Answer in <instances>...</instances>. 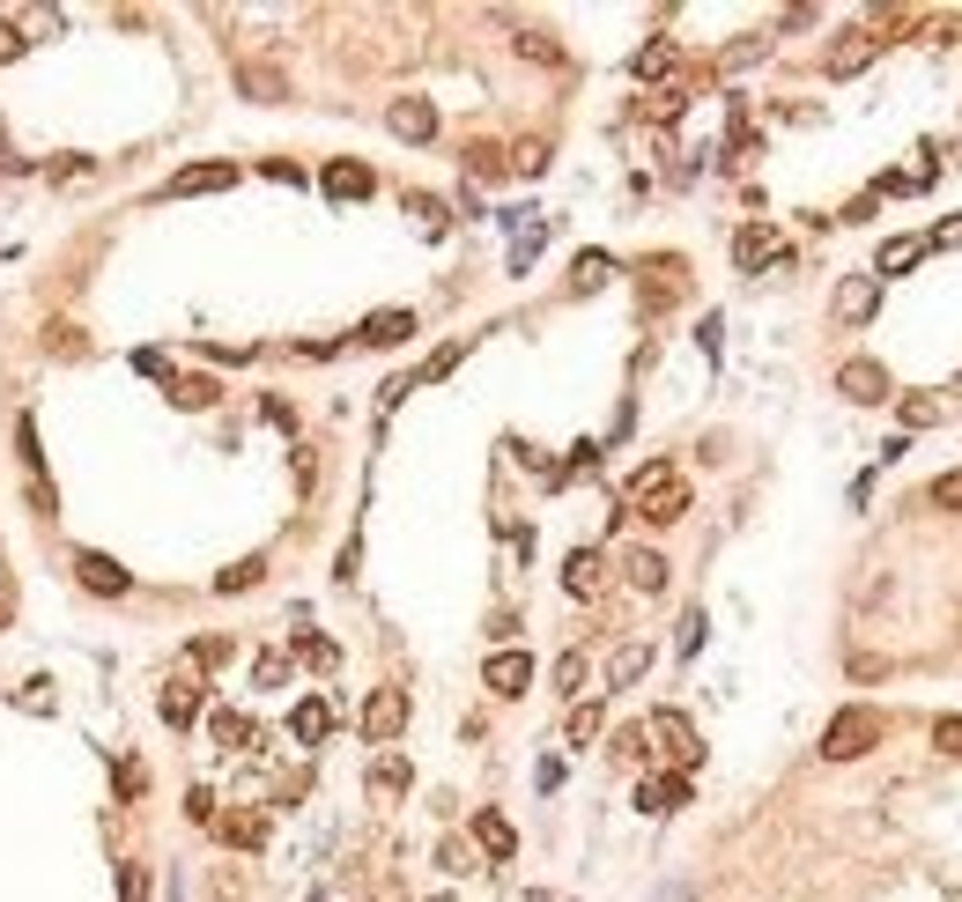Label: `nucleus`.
Returning <instances> with one entry per match:
<instances>
[{
	"mask_svg": "<svg viewBox=\"0 0 962 902\" xmlns=\"http://www.w3.org/2000/svg\"><path fill=\"white\" fill-rule=\"evenodd\" d=\"M622 503L637 518H652V526H674V518L689 511V481L674 474V459H644L630 474V488H622Z\"/></svg>",
	"mask_w": 962,
	"mask_h": 902,
	"instance_id": "obj_1",
	"label": "nucleus"
},
{
	"mask_svg": "<svg viewBox=\"0 0 962 902\" xmlns=\"http://www.w3.org/2000/svg\"><path fill=\"white\" fill-rule=\"evenodd\" d=\"M881 732H888L881 710L852 703V710H837V718H829V732H822V755H829V762H852V755H866V747H881Z\"/></svg>",
	"mask_w": 962,
	"mask_h": 902,
	"instance_id": "obj_2",
	"label": "nucleus"
},
{
	"mask_svg": "<svg viewBox=\"0 0 962 902\" xmlns=\"http://www.w3.org/2000/svg\"><path fill=\"white\" fill-rule=\"evenodd\" d=\"M652 740H659V755L666 762H681V770H696V762H704V740H696V725L689 718H681V710H652Z\"/></svg>",
	"mask_w": 962,
	"mask_h": 902,
	"instance_id": "obj_3",
	"label": "nucleus"
},
{
	"mask_svg": "<svg viewBox=\"0 0 962 902\" xmlns=\"http://www.w3.org/2000/svg\"><path fill=\"white\" fill-rule=\"evenodd\" d=\"M400 732H408V696H400V688H370L363 740H370V747H385V740H400Z\"/></svg>",
	"mask_w": 962,
	"mask_h": 902,
	"instance_id": "obj_4",
	"label": "nucleus"
},
{
	"mask_svg": "<svg viewBox=\"0 0 962 902\" xmlns=\"http://www.w3.org/2000/svg\"><path fill=\"white\" fill-rule=\"evenodd\" d=\"M837 392H844V400H859V407H881V400H896V385H888V370L874 363V356H852V363L837 370Z\"/></svg>",
	"mask_w": 962,
	"mask_h": 902,
	"instance_id": "obj_5",
	"label": "nucleus"
},
{
	"mask_svg": "<svg viewBox=\"0 0 962 902\" xmlns=\"http://www.w3.org/2000/svg\"><path fill=\"white\" fill-rule=\"evenodd\" d=\"M689 289V267H681V259H644V311H666V304H674V296Z\"/></svg>",
	"mask_w": 962,
	"mask_h": 902,
	"instance_id": "obj_6",
	"label": "nucleus"
},
{
	"mask_svg": "<svg viewBox=\"0 0 962 902\" xmlns=\"http://www.w3.org/2000/svg\"><path fill=\"white\" fill-rule=\"evenodd\" d=\"M874 311H881V282H874V274H844L837 282V318L844 326H866Z\"/></svg>",
	"mask_w": 962,
	"mask_h": 902,
	"instance_id": "obj_7",
	"label": "nucleus"
},
{
	"mask_svg": "<svg viewBox=\"0 0 962 902\" xmlns=\"http://www.w3.org/2000/svg\"><path fill=\"white\" fill-rule=\"evenodd\" d=\"M526 681H533V659H526V651H489V666H482V688H489V696H526Z\"/></svg>",
	"mask_w": 962,
	"mask_h": 902,
	"instance_id": "obj_8",
	"label": "nucleus"
},
{
	"mask_svg": "<svg viewBox=\"0 0 962 902\" xmlns=\"http://www.w3.org/2000/svg\"><path fill=\"white\" fill-rule=\"evenodd\" d=\"M874 52H881V38H874V30H844L837 45H829V60H822V67H829V74H837V82H844V74L874 67Z\"/></svg>",
	"mask_w": 962,
	"mask_h": 902,
	"instance_id": "obj_9",
	"label": "nucleus"
},
{
	"mask_svg": "<svg viewBox=\"0 0 962 902\" xmlns=\"http://www.w3.org/2000/svg\"><path fill=\"white\" fill-rule=\"evenodd\" d=\"M385 126H393L400 141H430V134H437V112H430V97H393Z\"/></svg>",
	"mask_w": 962,
	"mask_h": 902,
	"instance_id": "obj_10",
	"label": "nucleus"
},
{
	"mask_svg": "<svg viewBox=\"0 0 962 902\" xmlns=\"http://www.w3.org/2000/svg\"><path fill=\"white\" fill-rule=\"evenodd\" d=\"M156 710H163V725H193V718H200V681H193V673H171L163 696H156Z\"/></svg>",
	"mask_w": 962,
	"mask_h": 902,
	"instance_id": "obj_11",
	"label": "nucleus"
},
{
	"mask_svg": "<svg viewBox=\"0 0 962 902\" xmlns=\"http://www.w3.org/2000/svg\"><path fill=\"white\" fill-rule=\"evenodd\" d=\"M408 333H415V311H370L363 326H356V341H363V348H400Z\"/></svg>",
	"mask_w": 962,
	"mask_h": 902,
	"instance_id": "obj_12",
	"label": "nucleus"
},
{
	"mask_svg": "<svg viewBox=\"0 0 962 902\" xmlns=\"http://www.w3.org/2000/svg\"><path fill=\"white\" fill-rule=\"evenodd\" d=\"M600 585H607V562L592 555V548H578V555L563 562V592L570 599H600Z\"/></svg>",
	"mask_w": 962,
	"mask_h": 902,
	"instance_id": "obj_13",
	"label": "nucleus"
},
{
	"mask_svg": "<svg viewBox=\"0 0 962 902\" xmlns=\"http://www.w3.org/2000/svg\"><path fill=\"white\" fill-rule=\"evenodd\" d=\"M74 577H82L89 592H104V599H119V592H126V570H119L112 555H89V548L74 555Z\"/></svg>",
	"mask_w": 962,
	"mask_h": 902,
	"instance_id": "obj_14",
	"label": "nucleus"
},
{
	"mask_svg": "<svg viewBox=\"0 0 962 902\" xmlns=\"http://www.w3.org/2000/svg\"><path fill=\"white\" fill-rule=\"evenodd\" d=\"M474 843H482V851H489L496 866H504V858L518 851V829L504 821V814H496V806H482V814H474Z\"/></svg>",
	"mask_w": 962,
	"mask_h": 902,
	"instance_id": "obj_15",
	"label": "nucleus"
},
{
	"mask_svg": "<svg viewBox=\"0 0 962 902\" xmlns=\"http://www.w3.org/2000/svg\"><path fill=\"white\" fill-rule=\"evenodd\" d=\"M289 732L304 740V747H319L326 732H334V703H326V696H304V703L289 710Z\"/></svg>",
	"mask_w": 962,
	"mask_h": 902,
	"instance_id": "obj_16",
	"label": "nucleus"
},
{
	"mask_svg": "<svg viewBox=\"0 0 962 902\" xmlns=\"http://www.w3.org/2000/svg\"><path fill=\"white\" fill-rule=\"evenodd\" d=\"M637 806L644 814H674V806H689V777L674 770V777H644L637 784Z\"/></svg>",
	"mask_w": 962,
	"mask_h": 902,
	"instance_id": "obj_17",
	"label": "nucleus"
},
{
	"mask_svg": "<svg viewBox=\"0 0 962 902\" xmlns=\"http://www.w3.org/2000/svg\"><path fill=\"white\" fill-rule=\"evenodd\" d=\"M733 259H740V274H755V267H770V259H785V252H778V237H770L763 222H748L733 237Z\"/></svg>",
	"mask_w": 962,
	"mask_h": 902,
	"instance_id": "obj_18",
	"label": "nucleus"
},
{
	"mask_svg": "<svg viewBox=\"0 0 962 902\" xmlns=\"http://www.w3.org/2000/svg\"><path fill=\"white\" fill-rule=\"evenodd\" d=\"M215 836L237 843V851H260L267 843V814H215Z\"/></svg>",
	"mask_w": 962,
	"mask_h": 902,
	"instance_id": "obj_19",
	"label": "nucleus"
},
{
	"mask_svg": "<svg viewBox=\"0 0 962 902\" xmlns=\"http://www.w3.org/2000/svg\"><path fill=\"white\" fill-rule=\"evenodd\" d=\"M230 163H186V171L171 178V185H163V193H222V185H230Z\"/></svg>",
	"mask_w": 962,
	"mask_h": 902,
	"instance_id": "obj_20",
	"label": "nucleus"
},
{
	"mask_svg": "<svg viewBox=\"0 0 962 902\" xmlns=\"http://www.w3.org/2000/svg\"><path fill=\"white\" fill-rule=\"evenodd\" d=\"M319 185H326L334 200H363L370 185H378V178H370L363 163H348V156H341V163H326V178H319Z\"/></svg>",
	"mask_w": 962,
	"mask_h": 902,
	"instance_id": "obj_21",
	"label": "nucleus"
},
{
	"mask_svg": "<svg viewBox=\"0 0 962 902\" xmlns=\"http://www.w3.org/2000/svg\"><path fill=\"white\" fill-rule=\"evenodd\" d=\"M208 740H215V747H252L260 732H252L245 710H215V718H208Z\"/></svg>",
	"mask_w": 962,
	"mask_h": 902,
	"instance_id": "obj_22",
	"label": "nucleus"
},
{
	"mask_svg": "<svg viewBox=\"0 0 962 902\" xmlns=\"http://www.w3.org/2000/svg\"><path fill=\"white\" fill-rule=\"evenodd\" d=\"M408 784H415V770H408L400 755H378V762H370V792H378V799H400Z\"/></svg>",
	"mask_w": 962,
	"mask_h": 902,
	"instance_id": "obj_23",
	"label": "nucleus"
},
{
	"mask_svg": "<svg viewBox=\"0 0 962 902\" xmlns=\"http://www.w3.org/2000/svg\"><path fill=\"white\" fill-rule=\"evenodd\" d=\"M896 422H903V429H933L940 400H933V392H896Z\"/></svg>",
	"mask_w": 962,
	"mask_h": 902,
	"instance_id": "obj_24",
	"label": "nucleus"
},
{
	"mask_svg": "<svg viewBox=\"0 0 962 902\" xmlns=\"http://www.w3.org/2000/svg\"><path fill=\"white\" fill-rule=\"evenodd\" d=\"M918 252H926V237H888V244H881V259H874V282H881V274L918 267Z\"/></svg>",
	"mask_w": 962,
	"mask_h": 902,
	"instance_id": "obj_25",
	"label": "nucleus"
},
{
	"mask_svg": "<svg viewBox=\"0 0 962 902\" xmlns=\"http://www.w3.org/2000/svg\"><path fill=\"white\" fill-rule=\"evenodd\" d=\"M644 666H652V644H622L615 659H607V681L630 688V681H644Z\"/></svg>",
	"mask_w": 962,
	"mask_h": 902,
	"instance_id": "obj_26",
	"label": "nucleus"
},
{
	"mask_svg": "<svg viewBox=\"0 0 962 902\" xmlns=\"http://www.w3.org/2000/svg\"><path fill=\"white\" fill-rule=\"evenodd\" d=\"M622 570H630V585H637V592H666V555H652V548H637Z\"/></svg>",
	"mask_w": 962,
	"mask_h": 902,
	"instance_id": "obj_27",
	"label": "nucleus"
},
{
	"mask_svg": "<svg viewBox=\"0 0 962 902\" xmlns=\"http://www.w3.org/2000/svg\"><path fill=\"white\" fill-rule=\"evenodd\" d=\"M237 82H245V89H252L260 104H282V97H289V82H282V67H237Z\"/></svg>",
	"mask_w": 962,
	"mask_h": 902,
	"instance_id": "obj_28",
	"label": "nucleus"
},
{
	"mask_svg": "<svg viewBox=\"0 0 962 902\" xmlns=\"http://www.w3.org/2000/svg\"><path fill=\"white\" fill-rule=\"evenodd\" d=\"M666 67H674V45H666V38H659V45H644L637 60H630V74H637V82H659Z\"/></svg>",
	"mask_w": 962,
	"mask_h": 902,
	"instance_id": "obj_29",
	"label": "nucleus"
},
{
	"mask_svg": "<svg viewBox=\"0 0 962 902\" xmlns=\"http://www.w3.org/2000/svg\"><path fill=\"white\" fill-rule=\"evenodd\" d=\"M518 52H526V60H541V67H563V45H556L548 30H518Z\"/></svg>",
	"mask_w": 962,
	"mask_h": 902,
	"instance_id": "obj_30",
	"label": "nucleus"
},
{
	"mask_svg": "<svg viewBox=\"0 0 962 902\" xmlns=\"http://www.w3.org/2000/svg\"><path fill=\"white\" fill-rule=\"evenodd\" d=\"M260 577H267V562H260V555H252V562H230V570L215 577V592H252Z\"/></svg>",
	"mask_w": 962,
	"mask_h": 902,
	"instance_id": "obj_31",
	"label": "nucleus"
},
{
	"mask_svg": "<svg viewBox=\"0 0 962 902\" xmlns=\"http://www.w3.org/2000/svg\"><path fill=\"white\" fill-rule=\"evenodd\" d=\"M600 725H607V718H600V703H578V710H570V747H585V740H600Z\"/></svg>",
	"mask_w": 962,
	"mask_h": 902,
	"instance_id": "obj_32",
	"label": "nucleus"
},
{
	"mask_svg": "<svg viewBox=\"0 0 962 902\" xmlns=\"http://www.w3.org/2000/svg\"><path fill=\"white\" fill-rule=\"evenodd\" d=\"M681 82H666V89H652V97H644V119H681Z\"/></svg>",
	"mask_w": 962,
	"mask_h": 902,
	"instance_id": "obj_33",
	"label": "nucleus"
},
{
	"mask_svg": "<svg viewBox=\"0 0 962 902\" xmlns=\"http://www.w3.org/2000/svg\"><path fill=\"white\" fill-rule=\"evenodd\" d=\"M578 289H600V282H607V274H615V259H607V252H578Z\"/></svg>",
	"mask_w": 962,
	"mask_h": 902,
	"instance_id": "obj_34",
	"label": "nucleus"
},
{
	"mask_svg": "<svg viewBox=\"0 0 962 902\" xmlns=\"http://www.w3.org/2000/svg\"><path fill=\"white\" fill-rule=\"evenodd\" d=\"M585 651H563V659H556V688H563V696H578V688H585Z\"/></svg>",
	"mask_w": 962,
	"mask_h": 902,
	"instance_id": "obj_35",
	"label": "nucleus"
},
{
	"mask_svg": "<svg viewBox=\"0 0 962 902\" xmlns=\"http://www.w3.org/2000/svg\"><path fill=\"white\" fill-rule=\"evenodd\" d=\"M296 651H304V666H319V673H334V666H341V651H334V636H304Z\"/></svg>",
	"mask_w": 962,
	"mask_h": 902,
	"instance_id": "obj_36",
	"label": "nucleus"
},
{
	"mask_svg": "<svg viewBox=\"0 0 962 902\" xmlns=\"http://www.w3.org/2000/svg\"><path fill=\"white\" fill-rule=\"evenodd\" d=\"M186 659H193V666H222V659H230V636H193Z\"/></svg>",
	"mask_w": 962,
	"mask_h": 902,
	"instance_id": "obj_37",
	"label": "nucleus"
},
{
	"mask_svg": "<svg viewBox=\"0 0 962 902\" xmlns=\"http://www.w3.org/2000/svg\"><path fill=\"white\" fill-rule=\"evenodd\" d=\"M252 681H260V688H282V681H289V651H260Z\"/></svg>",
	"mask_w": 962,
	"mask_h": 902,
	"instance_id": "obj_38",
	"label": "nucleus"
},
{
	"mask_svg": "<svg viewBox=\"0 0 962 902\" xmlns=\"http://www.w3.org/2000/svg\"><path fill=\"white\" fill-rule=\"evenodd\" d=\"M511 171H518V178H541V171H548V148H541V141H518V148H511Z\"/></svg>",
	"mask_w": 962,
	"mask_h": 902,
	"instance_id": "obj_39",
	"label": "nucleus"
},
{
	"mask_svg": "<svg viewBox=\"0 0 962 902\" xmlns=\"http://www.w3.org/2000/svg\"><path fill=\"white\" fill-rule=\"evenodd\" d=\"M615 755L622 762H644V755H652V732H644V725H622L615 732Z\"/></svg>",
	"mask_w": 962,
	"mask_h": 902,
	"instance_id": "obj_40",
	"label": "nucleus"
},
{
	"mask_svg": "<svg viewBox=\"0 0 962 902\" xmlns=\"http://www.w3.org/2000/svg\"><path fill=\"white\" fill-rule=\"evenodd\" d=\"M933 747L962 762V718H955V710H948V718H933Z\"/></svg>",
	"mask_w": 962,
	"mask_h": 902,
	"instance_id": "obj_41",
	"label": "nucleus"
},
{
	"mask_svg": "<svg viewBox=\"0 0 962 902\" xmlns=\"http://www.w3.org/2000/svg\"><path fill=\"white\" fill-rule=\"evenodd\" d=\"M186 814H193L200 829H215V814H222V806H215V792H208V784H193V792H186Z\"/></svg>",
	"mask_w": 962,
	"mask_h": 902,
	"instance_id": "obj_42",
	"label": "nucleus"
},
{
	"mask_svg": "<svg viewBox=\"0 0 962 902\" xmlns=\"http://www.w3.org/2000/svg\"><path fill=\"white\" fill-rule=\"evenodd\" d=\"M467 171H474V178H496V171H511V163H504V148L482 141V148H467Z\"/></svg>",
	"mask_w": 962,
	"mask_h": 902,
	"instance_id": "obj_43",
	"label": "nucleus"
},
{
	"mask_svg": "<svg viewBox=\"0 0 962 902\" xmlns=\"http://www.w3.org/2000/svg\"><path fill=\"white\" fill-rule=\"evenodd\" d=\"M215 400V378H178V407H208Z\"/></svg>",
	"mask_w": 962,
	"mask_h": 902,
	"instance_id": "obj_44",
	"label": "nucleus"
},
{
	"mask_svg": "<svg viewBox=\"0 0 962 902\" xmlns=\"http://www.w3.org/2000/svg\"><path fill=\"white\" fill-rule=\"evenodd\" d=\"M926 496H933L940 511H962V474H940V481L926 488Z\"/></svg>",
	"mask_w": 962,
	"mask_h": 902,
	"instance_id": "obj_45",
	"label": "nucleus"
},
{
	"mask_svg": "<svg viewBox=\"0 0 962 902\" xmlns=\"http://www.w3.org/2000/svg\"><path fill=\"white\" fill-rule=\"evenodd\" d=\"M141 784H148L141 762H119V799H141Z\"/></svg>",
	"mask_w": 962,
	"mask_h": 902,
	"instance_id": "obj_46",
	"label": "nucleus"
},
{
	"mask_svg": "<svg viewBox=\"0 0 962 902\" xmlns=\"http://www.w3.org/2000/svg\"><path fill=\"white\" fill-rule=\"evenodd\" d=\"M119 895H126V902L148 895V873H141V866H119Z\"/></svg>",
	"mask_w": 962,
	"mask_h": 902,
	"instance_id": "obj_47",
	"label": "nucleus"
},
{
	"mask_svg": "<svg viewBox=\"0 0 962 902\" xmlns=\"http://www.w3.org/2000/svg\"><path fill=\"white\" fill-rule=\"evenodd\" d=\"M452 363H459V348H437V356L422 363V378H415V385H430V378H444V370H452Z\"/></svg>",
	"mask_w": 962,
	"mask_h": 902,
	"instance_id": "obj_48",
	"label": "nucleus"
},
{
	"mask_svg": "<svg viewBox=\"0 0 962 902\" xmlns=\"http://www.w3.org/2000/svg\"><path fill=\"white\" fill-rule=\"evenodd\" d=\"M408 208H415V215H422V222H430V230H444V200H430V193H415V200H408Z\"/></svg>",
	"mask_w": 962,
	"mask_h": 902,
	"instance_id": "obj_49",
	"label": "nucleus"
},
{
	"mask_svg": "<svg viewBox=\"0 0 962 902\" xmlns=\"http://www.w3.org/2000/svg\"><path fill=\"white\" fill-rule=\"evenodd\" d=\"M926 244H940V252H962V215H955V222H940V230H933Z\"/></svg>",
	"mask_w": 962,
	"mask_h": 902,
	"instance_id": "obj_50",
	"label": "nucleus"
},
{
	"mask_svg": "<svg viewBox=\"0 0 962 902\" xmlns=\"http://www.w3.org/2000/svg\"><path fill=\"white\" fill-rule=\"evenodd\" d=\"M748 60H763V38H740V45L726 52V67H748Z\"/></svg>",
	"mask_w": 962,
	"mask_h": 902,
	"instance_id": "obj_51",
	"label": "nucleus"
},
{
	"mask_svg": "<svg viewBox=\"0 0 962 902\" xmlns=\"http://www.w3.org/2000/svg\"><path fill=\"white\" fill-rule=\"evenodd\" d=\"M23 45H30V38H23V23H0V60H15Z\"/></svg>",
	"mask_w": 962,
	"mask_h": 902,
	"instance_id": "obj_52",
	"label": "nucleus"
},
{
	"mask_svg": "<svg viewBox=\"0 0 962 902\" xmlns=\"http://www.w3.org/2000/svg\"><path fill=\"white\" fill-rule=\"evenodd\" d=\"M0 171H8V178H23L30 163H23V156H15V148H8V141H0Z\"/></svg>",
	"mask_w": 962,
	"mask_h": 902,
	"instance_id": "obj_53",
	"label": "nucleus"
},
{
	"mask_svg": "<svg viewBox=\"0 0 962 902\" xmlns=\"http://www.w3.org/2000/svg\"><path fill=\"white\" fill-rule=\"evenodd\" d=\"M430 902H452V895H430Z\"/></svg>",
	"mask_w": 962,
	"mask_h": 902,
	"instance_id": "obj_54",
	"label": "nucleus"
},
{
	"mask_svg": "<svg viewBox=\"0 0 962 902\" xmlns=\"http://www.w3.org/2000/svg\"><path fill=\"white\" fill-rule=\"evenodd\" d=\"M955 392H962V385H955Z\"/></svg>",
	"mask_w": 962,
	"mask_h": 902,
	"instance_id": "obj_55",
	"label": "nucleus"
}]
</instances>
